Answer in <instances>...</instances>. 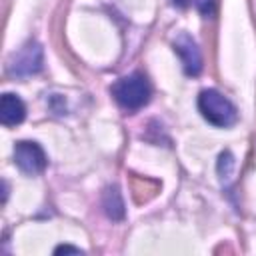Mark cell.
<instances>
[{"mask_svg":"<svg viewBox=\"0 0 256 256\" xmlns=\"http://www.w3.org/2000/svg\"><path fill=\"white\" fill-rule=\"evenodd\" d=\"M14 164L28 176H36L46 170L48 158L42 146L34 140H20L14 146Z\"/></svg>","mask_w":256,"mask_h":256,"instance_id":"obj_4","label":"cell"},{"mask_svg":"<svg viewBox=\"0 0 256 256\" xmlns=\"http://www.w3.org/2000/svg\"><path fill=\"white\" fill-rule=\"evenodd\" d=\"M44 52L36 40H28L8 58V72L18 78H28L42 70Z\"/></svg>","mask_w":256,"mask_h":256,"instance_id":"obj_3","label":"cell"},{"mask_svg":"<svg viewBox=\"0 0 256 256\" xmlns=\"http://www.w3.org/2000/svg\"><path fill=\"white\" fill-rule=\"evenodd\" d=\"M66 254V252H74V254H82V250L80 248H76V246H70V244H60V246H56L54 248V254Z\"/></svg>","mask_w":256,"mask_h":256,"instance_id":"obj_10","label":"cell"},{"mask_svg":"<svg viewBox=\"0 0 256 256\" xmlns=\"http://www.w3.org/2000/svg\"><path fill=\"white\" fill-rule=\"evenodd\" d=\"M102 210L110 220H122L126 214L124 208V200L122 194L118 190V186H108L102 194Z\"/></svg>","mask_w":256,"mask_h":256,"instance_id":"obj_7","label":"cell"},{"mask_svg":"<svg viewBox=\"0 0 256 256\" xmlns=\"http://www.w3.org/2000/svg\"><path fill=\"white\" fill-rule=\"evenodd\" d=\"M110 94L120 108H124L128 112H136L150 102L152 88L144 74L134 72V74H128V76H122L120 80H116L110 88Z\"/></svg>","mask_w":256,"mask_h":256,"instance_id":"obj_1","label":"cell"},{"mask_svg":"<svg viewBox=\"0 0 256 256\" xmlns=\"http://www.w3.org/2000/svg\"><path fill=\"white\" fill-rule=\"evenodd\" d=\"M26 118V106L18 94L6 92L0 98V122L4 126H16Z\"/></svg>","mask_w":256,"mask_h":256,"instance_id":"obj_6","label":"cell"},{"mask_svg":"<svg viewBox=\"0 0 256 256\" xmlns=\"http://www.w3.org/2000/svg\"><path fill=\"white\" fill-rule=\"evenodd\" d=\"M198 110L206 122L218 128H228L238 120L236 106L214 88H206L198 94Z\"/></svg>","mask_w":256,"mask_h":256,"instance_id":"obj_2","label":"cell"},{"mask_svg":"<svg viewBox=\"0 0 256 256\" xmlns=\"http://www.w3.org/2000/svg\"><path fill=\"white\" fill-rule=\"evenodd\" d=\"M174 6H178V8H186L188 4H190V0H170Z\"/></svg>","mask_w":256,"mask_h":256,"instance_id":"obj_11","label":"cell"},{"mask_svg":"<svg viewBox=\"0 0 256 256\" xmlns=\"http://www.w3.org/2000/svg\"><path fill=\"white\" fill-rule=\"evenodd\" d=\"M232 168H234V158H232V154H230V152H222V154L218 156V174H220L222 178H226V176L232 174Z\"/></svg>","mask_w":256,"mask_h":256,"instance_id":"obj_8","label":"cell"},{"mask_svg":"<svg viewBox=\"0 0 256 256\" xmlns=\"http://www.w3.org/2000/svg\"><path fill=\"white\" fill-rule=\"evenodd\" d=\"M174 52L180 56L182 60V68L188 76H198L202 70V54L198 44L194 42L192 36H188L186 32L178 34L174 40Z\"/></svg>","mask_w":256,"mask_h":256,"instance_id":"obj_5","label":"cell"},{"mask_svg":"<svg viewBox=\"0 0 256 256\" xmlns=\"http://www.w3.org/2000/svg\"><path fill=\"white\" fill-rule=\"evenodd\" d=\"M192 2L198 8V12L204 16H210L214 12V0H192Z\"/></svg>","mask_w":256,"mask_h":256,"instance_id":"obj_9","label":"cell"}]
</instances>
